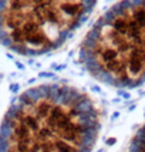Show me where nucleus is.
Here are the masks:
<instances>
[{"label": "nucleus", "mask_w": 145, "mask_h": 152, "mask_svg": "<svg viewBox=\"0 0 145 152\" xmlns=\"http://www.w3.org/2000/svg\"><path fill=\"white\" fill-rule=\"evenodd\" d=\"M100 112L83 90L46 82L13 101L0 125V152H91Z\"/></svg>", "instance_id": "1"}, {"label": "nucleus", "mask_w": 145, "mask_h": 152, "mask_svg": "<svg viewBox=\"0 0 145 152\" xmlns=\"http://www.w3.org/2000/svg\"><path fill=\"white\" fill-rule=\"evenodd\" d=\"M80 63L114 88L145 84V1L115 3L95 20L80 47Z\"/></svg>", "instance_id": "2"}, {"label": "nucleus", "mask_w": 145, "mask_h": 152, "mask_svg": "<svg viewBox=\"0 0 145 152\" xmlns=\"http://www.w3.org/2000/svg\"><path fill=\"white\" fill-rule=\"evenodd\" d=\"M93 1H0V46L19 56L60 48L88 20Z\"/></svg>", "instance_id": "3"}, {"label": "nucleus", "mask_w": 145, "mask_h": 152, "mask_svg": "<svg viewBox=\"0 0 145 152\" xmlns=\"http://www.w3.org/2000/svg\"><path fill=\"white\" fill-rule=\"evenodd\" d=\"M127 152H145V124L137 131V134L131 139Z\"/></svg>", "instance_id": "4"}]
</instances>
